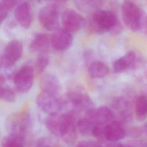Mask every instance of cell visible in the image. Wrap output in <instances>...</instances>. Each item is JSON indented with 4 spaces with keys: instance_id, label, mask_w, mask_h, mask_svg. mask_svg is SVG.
Masks as SVG:
<instances>
[{
    "instance_id": "obj_7",
    "label": "cell",
    "mask_w": 147,
    "mask_h": 147,
    "mask_svg": "<svg viewBox=\"0 0 147 147\" xmlns=\"http://www.w3.org/2000/svg\"><path fill=\"white\" fill-rule=\"evenodd\" d=\"M22 51L23 47L20 41L16 40L10 41L0 55V69L12 67L21 57Z\"/></svg>"
},
{
    "instance_id": "obj_13",
    "label": "cell",
    "mask_w": 147,
    "mask_h": 147,
    "mask_svg": "<svg viewBox=\"0 0 147 147\" xmlns=\"http://www.w3.org/2000/svg\"><path fill=\"white\" fill-rule=\"evenodd\" d=\"M40 87L42 92L58 95L61 89V84L55 75L48 74L44 75L40 79Z\"/></svg>"
},
{
    "instance_id": "obj_3",
    "label": "cell",
    "mask_w": 147,
    "mask_h": 147,
    "mask_svg": "<svg viewBox=\"0 0 147 147\" xmlns=\"http://www.w3.org/2000/svg\"><path fill=\"white\" fill-rule=\"evenodd\" d=\"M5 124L9 134L25 137L26 133L31 128L30 115L25 111L14 113L9 115Z\"/></svg>"
},
{
    "instance_id": "obj_14",
    "label": "cell",
    "mask_w": 147,
    "mask_h": 147,
    "mask_svg": "<svg viewBox=\"0 0 147 147\" xmlns=\"http://www.w3.org/2000/svg\"><path fill=\"white\" fill-rule=\"evenodd\" d=\"M137 63L136 55L134 52L130 51L127 52L124 56L115 60L113 68L115 72L119 73L127 69L134 68Z\"/></svg>"
},
{
    "instance_id": "obj_17",
    "label": "cell",
    "mask_w": 147,
    "mask_h": 147,
    "mask_svg": "<svg viewBox=\"0 0 147 147\" xmlns=\"http://www.w3.org/2000/svg\"><path fill=\"white\" fill-rule=\"evenodd\" d=\"M108 72V67L103 62L100 61H94L92 62L88 68L89 76L94 79L103 78Z\"/></svg>"
},
{
    "instance_id": "obj_21",
    "label": "cell",
    "mask_w": 147,
    "mask_h": 147,
    "mask_svg": "<svg viewBox=\"0 0 147 147\" xmlns=\"http://www.w3.org/2000/svg\"><path fill=\"white\" fill-rule=\"evenodd\" d=\"M95 125L87 118L83 117L78 119L76 123V128L79 132L83 136L92 135Z\"/></svg>"
},
{
    "instance_id": "obj_22",
    "label": "cell",
    "mask_w": 147,
    "mask_h": 147,
    "mask_svg": "<svg viewBox=\"0 0 147 147\" xmlns=\"http://www.w3.org/2000/svg\"><path fill=\"white\" fill-rule=\"evenodd\" d=\"M0 99L7 102H13L16 100V94L10 87L0 85Z\"/></svg>"
},
{
    "instance_id": "obj_23",
    "label": "cell",
    "mask_w": 147,
    "mask_h": 147,
    "mask_svg": "<svg viewBox=\"0 0 147 147\" xmlns=\"http://www.w3.org/2000/svg\"><path fill=\"white\" fill-rule=\"evenodd\" d=\"M105 126H106L99 125L95 126L93 129L91 136L95 138L98 140V142L104 143L107 141L105 133Z\"/></svg>"
},
{
    "instance_id": "obj_30",
    "label": "cell",
    "mask_w": 147,
    "mask_h": 147,
    "mask_svg": "<svg viewBox=\"0 0 147 147\" xmlns=\"http://www.w3.org/2000/svg\"><path fill=\"white\" fill-rule=\"evenodd\" d=\"M7 14V11L3 7L0 5V25L3 22L5 19L6 18Z\"/></svg>"
},
{
    "instance_id": "obj_24",
    "label": "cell",
    "mask_w": 147,
    "mask_h": 147,
    "mask_svg": "<svg viewBox=\"0 0 147 147\" xmlns=\"http://www.w3.org/2000/svg\"><path fill=\"white\" fill-rule=\"evenodd\" d=\"M49 63V59L46 53H40L36 60V68L39 73L42 72Z\"/></svg>"
},
{
    "instance_id": "obj_6",
    "label": "cell",
    "mask_w": 147,
    "mask_h": 147,
    "mask_svg": "<svg viewBox=\"0 0 147 147\" xmlns=\"http://www.w3.org/2000/svg\"><path fill=\"white\" fill-rule=\"evenodd\" d=\"M33 69L29 64L23 65L16 73L10 74L9 79L13 81L16 88L21 92H26L33 82Z\"/></svg>"
},
{
    "instance_id": "obj_26",
    "label": "cell",
    "mask_w": 147,
    "mask_h": 147,
    "mask_svg": "<svg viewBox=\"0 0 147 147\" xmlns=\"http://www.w3.org/2000/svg\"><path fill=\"white\" fill-rule=\"evenodd\" d=\"M106 147H144L143 144L141 141H133L130 144L124 145L120 142H111L108 144Z\"/></svg>"
},
{
    "instance_id": "obj_34",
    "label": "cell",
    "mask_w": 147,
    "mask_h": 147,
    "mask_svg": "<svg viewBox=\"0 0 147 147\" xmlns=\"http://www.w3.org/2000/svg\"><path fill=\"white\" fill-rule=\"evenodd\" d=\"M146 147H147V145H146Z\"/></svg>"
},
{
    "instance_id": "obj_28",
    "label": "cell",
    "mask_w": 147,
    "mask_h": 147,
    "mask_svg": "<svg viewBox=\"0 0 147 147\" xmlns=\"http://www.w3.org/2000/svg\"><path fill=\"white\" fill-rule=\"evenodd\" d=\"M18 0H1V6L6 10H11L17 4Z\"/></svg>"
},
{
    "instance_id": "obj_4",
    "label": "cell",
    "mask_w": 147,
    "mask_h": 147,
    "mask_svg": "<svg viewBox=\"0 0 147 147\" xmlns=\"http://www.w3.org/2000/svg\"><path fill=\"white\" fill-rule=\"evenodd\" d=\"M65 109L69 107L71 112L76 113L78 111L86 112L94 108V103L90 97L81 91H72L69 92L65 97ZM69 111V112H71Z\"/></svg>"
},
{
    "instance_id": "obj_20",
    "label": "cell",
    "mask_w": 147,
    "mask_h": 147,
    "mask_svg": "<svg viewBox=\"0 0 147 147\" xmlns=\"http://www.w3.org/2000/svg\"><path fill=\"white\" fill-rule=\"evenodd\" d=\"M25 137L9 134L2 141V147H24Z\"/></svg>"
},
{
    "instance_id": "obj_11",
    "label": "cell",
    "mask_w": 147,
    "mask_h": 147,
    "mask_svg": "<svg viewBox=\"0 0 147 147\" xmlns=\"http://www.w3.org/2000/svg\"><path fill=\"white\" fill-rule=\"evenodd\" d=\"M73 37L71 33L64 28H58L52 33L50 43L57 51H64L68 49L72 45Z\"/></svg>"
},
{
    "instance_id": "obj_12",
    "label": "cell",
    "mask_w": 147,
    "mask_h": 147,
    "mask_svg": "<svg viewBox=\"0 0 147 147\" xmlns=\"http://www.w3.org/2000/svg\"><path fill=\"white\" fill-rule=\"evenodd\" d=\"M14 15L18 23L24 28H28L32 21V10L30 4L24 2L18 5L14 10Z\"/></svg>"
},
{
    "instance_id": "obj_2",
    "label": "cell",
    "mask_w": 147,
    "mask_h": 147,
    "mask_svg": "<svg viewBox=\"0 0 147 147\" xmlns=\"http://www.w3.org/2000/svg\"><path fill=\"white\" fill-rule=\"evenodd\" d=\"M123 23L135 32L147 33V16L134 3L126 1L121 7Z\"/></svg>"
},
{
    "instance_id": "obj_10",
    "label": "cell",
    "mask_w": 147,
    "mask_h": 147,
    "mask_svg": "<svg viewBox=\"0 0 147 147\" xmlns=\"http://www.w3.org/2000/svg\"><path fill=\"white\" fill-rule=\"evenodd\" d=\"M61 22L63 28L70 33H74L84 26L85 19L75 10L67 9L61 15Z\"/></svg>"
},
{
    "instance_id": "obj_5",
    "label": "cell",
    "mask_w": 147,
    "mask_h": 147,
    "mask_svg": "<svg viewBox=\"0 0 147 147\" xmlns=\"http://www.w3.org/2000/svg\"><path fill=\"white\" fill-rule=\"evenodd\" d=\"M36 103L43 112L48 115L61 113L64 110V100L58 95L41 92L37 97Z\"/></svg>"
},
{
    "instance_id": "obj_16",
    "label": "cell",
    "mask_w": 147,
    "mask_h": 147,
    "mask_svg": "<svg viewBox=\"0 0 147 147\" xmlns=\"http://www.w3.org/2000/svg\"><path fill=\"white\" fill-rule=\"evenodd\" d=\"M50 39L44 33H37L30 42V48L40 53H46L49 48Z\"/></svg>"
},
{
    "instance_id": "obj_15",
    "label": "cell",
    "mask_w": 147,
    "mask_h": 147,
    "mask_svg": "<svg viewBox=\"0 0 147 147\" xmlns=\"http://www.w3.org/2000/svg\"><path fill=\"white\" fill-rule=\"evenodd\" d=\"M105 133L106 138L110 142H117L126 136L125 130L122 124L114 120L105 126Z\"/></svg>"
},
{
    "instance_id": "obj_19",
    "label": "cell",
    "mask_w": 147,
    "mask_h": 147,
    "mask_svg": "<svg viewBox=\"0 0 147 147\" xmlns=\"http://www.w3.org/2000/svg\"><path fill=\"white\" fill-rule=\"evenodd\" d=\"M135 114L138 121H143L147 118V97L139 96L136 101Z\"/></svg>"
},
{
    "instance_id": "obj_33",
    "label": "cell",
    "mask_w": 147,
    "mask_h": 147,
    "mask_svg": "<svg viewBox=\"0 0 147 147\" xmlns=\"http://www.w3.org/2000/svg\"><path fill=\"white\" fill-rule=\"evenodd\" d=\"M60 1H63V2H65V1H67V0H60Z\"/></svg>"
},
{
    "instance_id": "obj_1",
    "label": "cell",
    "mask_w": 147,
    "mask_h": 147,
    "mask_svg": "<svg viewBox=\"0 0 147 147\" xmlns=\"http://www.w3.org/2000/svg\"><path fill=\"white\" fill-rule=\"evenodd\" d=\"M89 31L94 33L101 34L105 32L118 33L121 30L116 16L109 10H98L91 14L87 20H85Z\"/></svg>"
},
{
    "instance_id": "obj_29",
    "label": "cell",
    "mask_w": 147,
    "mask_h": 147,
    "mask_svg": "<svg viewBox=\"0 0 147 147\" xmlns=\"http://www.w3.org/2000/svg\"><path fill=\"white\" fill-rule=\"evenodd\" d=\"M126 134H128L129 137H138L141 135L143 131L141 128L137 127H134L129 129L127 131H126Z\"/></svg>"
},
{
    "instance_id": "obj_31",
    "label": "cell",
    "mask_w": 147,
    "mask_h": 147,
    "mask_svg": "<svg viewBox=\"0 0 147 147\" xmlns=\"http://www.w3.org/2000/svg\"><path fill=\"white\" fill-rule=\"evenodd\" d=\"M142 131H143L145 133V134L147 136V122H146L145 123V124L144 125Z\"/></svg>"
},
{
    "instance_id": "obj_27",
    "label": "cell",
    "mask_w": 147,
    "mask_h": 147,
    "mask_svg": "<svg viewBox=\"0 0 147 147\" xmlns=\"http://www.w3.org/2000/svg\"><path fill=\"white\" fill-rule=\"evenodd\" d=\"M76 147H102L101 145L94 141L83 140L78 142Z\"/></svg>"
},
{
    "instance_id": "obj_25",
    "label": "cell",
    "mask_w": 147,
    "mask_h": 147,
    "mask_svg": "<svg viewBox=\"0 0 147 147\" xmlns=\"http://www.w3.org/2000/svg\"><path fill=\"white\" fill-rule=\"evenodd\" d=\"M36 147H61L60 145L55 140L49 137H43L39 139L36 144Z\"/></svg>"
},
{
    "instance_id": "obj_9",
    "label": "cell",
    "mask_w": 147,
    "mask_h": 147,
    "mask_svg": "<svg viewBox=\"0 0 147 147\" xmlns=\"http://www.w3.org/2000/svg\"><path fill=\"white\" fill-rule=\"evenodd\" d=\"M95 126H106L114 121L113 111L106 106L92 108L85 112L84 116Z\"/></svg>"
},
{
    "instance_id": "obj_32",
    "label": "cell",
    "mask_w": 147,
    "mask_h": 147,
    "mask_svg": "<svg viewBox=\"0 0 147 147\" xmlns=\"http://www.w3.org/2000/svg\"><path fill=\"white\" fill-rule=\"evenodd\" d=\"M38 2H40V3H41V2H47V1H49V0H37Z\"/></svg>"
},
{
    "instance_id": "obj_8",
    "label": "cell",
    "mask_w": 147,
    "mask_h": 147,
    "mask_svg": "<svg viewBox=\"0 0 147 147\" xmlns=\"http://www.w3.org/2000/svg\"><path fill=\"white\" fill-rule=\"evenodd\" d=\"M38 19L42 26L48 30L55 31L59 28V11L53 5H48L41 7L39 10Z\"/></svg>"
},
{
    "instance_id": "obj_18",
    "label": "cell",
    "mask_w": 147,
    "mask_h": 147,
    "mask_svg": "<svg viewBox=\"0 0 147 147\" xmlns=\"http://www.w3.org/2000/svg\"><path fill=\"white\" fill-rule=\"evenodd\" d=\"M75 5L81 11L92 13L99 10L103 0H74Z\"/></svg>"
}]
</instances>
